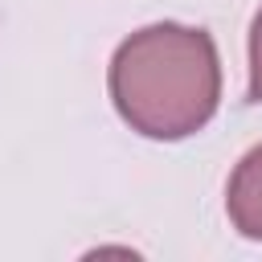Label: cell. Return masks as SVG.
Returning <instances> with one entry per match:
<instances>
[{"mask_svg":"<svg viewBox=\"0 0 262 262\" xmlns=\"http://www.w3.org/2000/svg\"><path fill=\"white\" fill-rule=\"evenodd\" d=\"M225 213L242 237L262 242V143L237 160L225 184Z\"/></svg>","mask_w":262,"mask_h":262,"instance_id":"cell-2","label":"cell"},{"mask_svg":"<svg viewBox=\"0 0 262 262\" xmlns=\"http://www.w3.org/2000/svg\"><path fill=\"white\" fill-rule=\"evenodd\" d=\"M250 98L262 102V8L250 25Z\"/></svg>","mask_w":262,"mask_h":262,"instance_id":"cell-3","label":"cell"},{"mask_svg":"<svg viewBox=\"0 0 262 262\" xmlns=\"http://www.w3.org/2000/svg\"><path fill=\"white\" fill-rule=\"evenodd\" d=\"M111 102L119 119L147 139L196 135L221 102V61L205 29L147 25L111 57Z\"/></svg>","mask_w":262,"mask_h":262,"instance_id":"cell-1","label":"cell"}]
</instances>
